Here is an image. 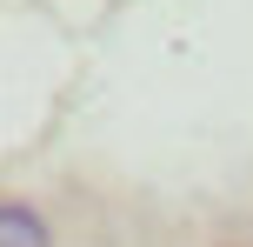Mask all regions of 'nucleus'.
Here are the masks:
<instances>
[{
  "label": "nucleus",
  "mask_w": 253,
  "mask_h": 247,
  "mask_svg": "<svg viewBox=\"0 0 253 247\" xmlns=\"http://www.w3.org/2000/svg\"><path fill=\"white\" fill-rule=\"evenodd\" d=\"M0 247H47V227L27 200H7L0 207Z\"/></svg>",
  "instance_id": "f257e3e1"
}]
</instances>
